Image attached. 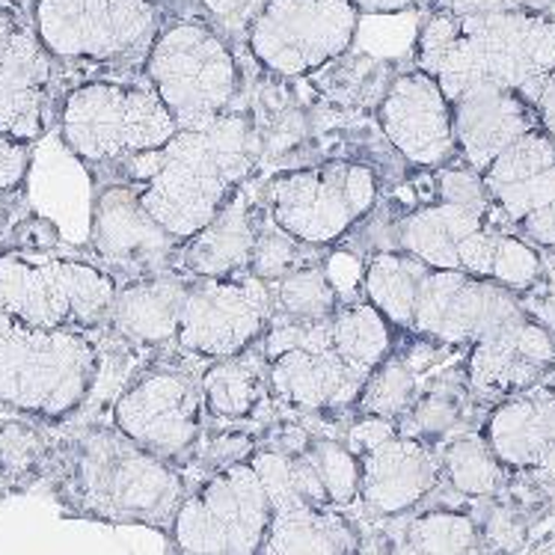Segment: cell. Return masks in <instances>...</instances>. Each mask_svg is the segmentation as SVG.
<instances>
[{"mask_svg": "<svg viewBox=\"0 0 555 555\" xmlns=\"http://www.w3.org/2000/svg\"><path fill=\"white\" fill-rule=\"evenodd\" d=\"M413 60L449 102L493 83L534 104L555 72V15L522 10L454 15L434 7L420 27Z\"/></svg>", "mask_w": 555, "mask_h": 555, "instance_id": "1", "label": "cell"}, {"mask_svg": "<svg viewBox=\"0 0 555 555\" xmlns=\"http://www.w3.org/2000/svg\"><path fill=\"white\" fill-rule=\"evenodd\" d=\"M508 227L478 172L446 167L437 176L434 203L413 208L392 227V253H404L434 271L490 280L511 292L529 288L541 273V259Z\"/></svg>", "mask_w": 555, "mask_h": 555, "instance_id": "2", "label": "cell"}, {"mask_svg": "<svg viewBox=\"0 0 555 555\" xmlns=\"http://www.w3.org/2000/svg\"><path fill=\"white\" fill-rule=\"evenodd\" d=\"M256 131L249 116L229 111L196 131H176L170 143L125 160L128 188L172 238L203 232L253 170Z\"/></svg>", "mask_w": 555, "mask_h": 555, "instance_id": "3", "label": "cell"}, {"mask_svg": "<svg viewBox=\"0 0 555 555\" xmlns=\"http://www.w3.org/2000/svg\"><path fill=\"white\" fill-rule=\"evenodd\" d=\"M268 389L321 413L357 404L369 374L392 353V324L365 304H345L318 324H268Z\"/></svg>", "mask_w": 555, "mask_h": 555, "instance_id": "4", "label": "cell"}, {"mask_svg": "<svg viewBox=\"0 0 555 555\" xmlns=\"http://www.w3.org/2000/svg\"><path fill=\"white\" fill-rule=\"evenodd\" d=\"M365 300L401 330L442 345H469L496 336L522 318L511 288L454 271H434L404 253H374L363 273Z\"/></svg>", "mask_w": 555, "mask_h": 555, "instance_id": "5", "label": "cell"}, {"mask_svg": "<svg viewBox=\"0 0 555 555\" xmlns=\"http://www.w3.org/2000/svg\"><path fill=\"white\" fill-rule=\"evenodd\" d=\"M184 481L167 461L143 452L122 434L87 431L72 442L63 499L80 517L104 522H140L170 532L182 505Z\"/></svg>", "mask_w": 555, "mask_h": 555, "instance_id": "6", "label": "cell"}, {"mask_svg": "<svg viewBox=\"0 0 555 555\" xmlns=\"http://www.w3.org/2000/svg\"><path fill=\"white\" fill-rule=\"evenodd\" d=\"M99 377V351L87 333L36 330L0 312V408L39 420H66Z\"/></svg>", "mask_w": 555, "mask_h": 555, "instance_id": "7", "label": "cell"}, {"mask_svg": "<svg viewBox=\"0 0 555 555\" xmlns=\"http://www.w3.org/2000/svg\"><path fill=\"white\" fill-rule=\"evenodd\" d=\"M143 72L179 131H196L229 114L241 90L238 60L227 36L193 15L160 27Z\"/></svg>", "mask_w": 555, "mask_h": 555, "instance_id": "8", "label": "cell"}, {"mask_svg": "<svg viewBox=\"0 0 555 555\" xmlns=\"http://www.w3.org/2000/svg\"><path fill=\"white\" fill-rule=\"evenodd\" d=\"M114 276L90 261L46 249L0 253V312L36 330L87 333L111 321Z\"/></svg>", "mask_w": 555, "mask_h": 555, "instance_id": "9", "label": "cell"}, {"mask_svg": "<svg viewBox=\"0 0 555 555\" xmlns=\"http://www.w3.org/2000/svg\"><path fill=\"white\" fill-rule=\"evenodd\" d=\"M167 24L160 0H34L30 27L48 57L143 66Z\"/></svg>", "mask_w": 555, "mask_h": 555, "instance_id": "10", "label": "cell"}, {"mask_svg": "<svg viewBox=\"0 0 555 555\" xmlns=\"http://www.w3.org/2000/svg\"><path fill=\"white\" fill-rule=\"evenodd\" d=\"M176 122L149 87L122 80H87L60 107V134L87 164H116L176 137Z\"/></svg>", "mask_w": 555, "mask_h": 555, "instance_id": "11", "label": "cell"}, {"mask_svg": "<svg viewBox=\"0 0 555 555\" xmlns=\"http://www.w3.org/2000/svg\"><path fill=\"white\" fill-rule=\"evenodd\" d=\"M271 496L249 461L229 464L182 499L170 526L179 555H259Z\"/></svg>", "mask_w": 555, "mask_h": 555, "instance_id": "12", "label": "cell"}, {"mask_svg": "<svg viewBox=\"0 0 555 555\" xmlns=\"http://www.w3.org/2000/svg\"><path fill=\"white\" fill-rule=\"evenodd\" d=\"M360 12L353 0H264L247 24V48L268 75L309 78L357 39Z\"/></svg>", "mask_w": 555, "mask_h": 555, "instance_id": "13", "label": "cell"}, {"mask_svg": "<svg viewBox=\"0 0 555 555\" xmlns=\"http://www.w3.org/2000/svg\"><path fill=\"white\" fill-rule=\"evenodd\" d=\"M377 203V176L357 160L280 172L264 193L273 227L309 247L339 241Z\"/></svg>", "mask_w": 555, "mask_h": 555, "instance_id": "14", "label": "cell"}, {"mask_svg": "<svg viewBox=\"0 0 555 555\" xmlns=\"http://www.w3.org/2000/svg\"><path fill=\"white\" fill-rule=\"evenodd\" d=\"M271 324V292L249 273L191 280L176 345L196 357L227 360L264 339Z\"/></svg>", "mask_w": 555, "mask_h": 555, "instance_id": "15", "label": "cell"}, {"mask_svg": "<svg viewBox=\"0 0 555 555\" xmlns=\"http://www.w3.org/2000/svg\"><path fill=\"white\" fill-rule=\"evenodd\" d=\"M114 428L160 461H179L203 431V389L182 369H149L114 408Z\"/></svg>", "mask_w": 555, "mask_h": 555, "instance_id": "16", "label": "cell"}, {"mask_svg": "<svg viewBox=\"0 0 555 555\" xmlns=\"http://www.w3.org/2000/svg\"><path fill=\"white\" fill-rule=\"evenodd\" d=\"M348 449L360 461V499L380 517L420 505L437 485V454L420 437L398 431L396 422L363 420L353 425Z\"/></svg>", "mask_w": 555, "mask_h": 555, "instance_id": "17", "label": "cell"}, {"mask_svg": "<svg viewBox=\"0 0 555 555\" xmlns=\"http://www.w3.org/2000/svg\"><path fill=\"white\" fill-rule=\"evenodd\" d=\"M490 199L511 227L555 249V143L534 128L481 172Z\"/></svg>", "mask_w": 555, "mask_h": 555, "instance_id": "18", "label": "cell"}, {"mask_svg": "<svg viewBox=\"0 0 555 555\" xmlns=\"http://www.w3.org/2000/svg\"><path fill=\"white\" fill-rule=\"evenodd\" d=\"M271 496V526L259 555H353L357 529L336 508H318L300 496L283 452H259L249 457Z\"/></svg>", "mask_w": 555, "mask_h": 555, "instance_id": "19", "label": "cell"}, {"mask_svg": "<svg viewBox=\"0 0 555 555\" xmlns=\"http://www.w3.org/2000/svg\"><path fill=\"white\" fill-rule=\"evenodd\" d=\"M377 122L398 155L416 167H446L457 152L452 102L446 99L440 83L420 68L392 78L377 104Z\"/></svg>", "mask_w": 555, "mask_h": 555, "instance_id": "20", "label": "cell"}, {"mask_svg": "<svg viewBox=\"0 0 555 555\" xmlns=\"http://www.w3.org/2000/svg\"><path fill=\"white\" fill-rule=\"evenodd\" d=\"M54 60L34 27L0 3V134L30 143L42 137L51 107Z\"/></svg>", "mask_w": 555, "mask_h": 555, "instance_id": "21", "label": "cell"}, {"mask_svg": "<svg viewBox=\"0 0 555 555\" xmlns=\"http://www.w3.org/2000/svg\"><path fill=\"white\" fill-rule=\"evenodd\" d=\"M92 249L111 271L149 280L170 271L179 241L149 215L134 188L114 184L92 205Z\"/></svg>", "mask_w": 555, "mask_h": 555, "instance_id": "22", "label": "cell"}, {"mask_svg": "<svg viewBox=\"0 0 555 555\" xmlns=\"http://www.w3.org/2000/svg\"><path fill=\"white\" fill-rule=\"evenodd\" d=\"M452 128L454 146L464 155L466 167L481 176L511 143L541 128V122L534 104L520 92L481 83L452 102Z\"/></svg>", "mask_w": 555, "mask_h": 555, "instance_id": "23", "label": "cell"}, {"mask_svg": "<svg viewBox=\"0 0 555 555\" xmlns=\"http://www.w3.org/2000/svg\"><path fill=\"white\" fill-rule=\"evenodd\" d=\"M555 363V341L532 318H522L469 353V384L478 396L529 392Z\"/></svg>", "mask_w": 555, "mask_h": 555, "instance_id": "24", "label": "cell"}, {"mask_svg": "<svg viewBox=\"0 0 555 555\" xmlns=\"http://www.w3.org/2000/svg\"><path fill=\"white\" fill-rule=\"evenodd\" d=\"M488 446L502 466L555 478V396L505 398L488 422Z\"/></svg>", "mask_w": 555, "mask_h": 555, "instance_id": "25", "label": "cell"}, {"mask_svg": "<svg viewBox=\"0 0 555 555\" xmlns=\"http://www.w3.org/2000/svg\"><path fill=\"white\" fill-rule=\"evenodd\" d=\"M261 223L264 220H259V208L253 205L241 184L235 196L217 211L215 220L203 232L184 241L179 249L182 271L191 273L193 280L247 273Z\"/></svg>", "mask_w": 555, "mask_h": 555, "instance_id": "26", "label": "cell"}, {"mask_svg": "<svg viewBox=\"0 0 555 555\" xmlns=\"http://www.w3.org/2000/svg\"><path fill=\"white\" fill-rule=\"evenodd\" d=\"M188 285L191 280L167 271L116 288L111 324L137 345H164L176 339Z\"/></svg>", "mask_w": 555, "mask_h": 555, "instance_id": "27", "label": "cell"}, {"mask_svg": "<svg viewBox=\"0 0 555 555\" xmlns=\"http://www.w3.org/2000/svg\"><path fill=\"white\" fill-rule=\"evenodd\" d=\"M292 488L318 508H348L360 499V461L336 440H309L300 452H283Z\"/></svg>", "mask_w": 555, "mask_h": 555, "instance_id": "28", "label": "cell"}, {"mask_svg": "<svg viewBox=\"0 0 555 555\" xmlns=\"http://www.w3.org/2000/svg\"><path fill=\"white\" fill-rule=\"evenodd\" d=\"M203 408L220 420H244L268 389V357L264 348H247L232 353L227 360H217L199 380Z\"/></svg>", "mask_w": 555, "mask_h": 555, "instance_id": "29", "label": "cell"}, {"mask_svg": "<svg viewBox=\"0 0 555 555\" xmlns=\"http://www.w3.org/2000/svg\"><path fill=\"white\" fill-rule=\"evenodd\" d=\"M271 292V324H318L336 315L339 297L330 276L318 264L288 273L268 285Z\"/></svg>", "mask_w": 555, "mask_h": 555, "instance_id": "30", "label": "cell"}, {"mask_svg": "<svg viewBox=\"0 0 555 555\" xmlns=\"http://www.w3.org/2000/svg\"><path fill=\"white\" fill-rule=\"evenodd\" d=\"M416 398L420 396H416V374H413V369L401 357L389 353L384 363L369 374L363 392L357 398V410L363 413L365 420L398 422L416 408Z\"/></svg>", "mask_w": 555, "mask_h": 555, "instance_id": "31", "label": "cell"}, {"mask_svg": "<svg viewBox=\"0 0 555 555\" xmlns=\"http://www.w3.org/2000/svg\"><path fill=\"white\" fill-rule=\"evenodd\" d=\"M404 550L408 555H478L476 526L461 514L434 511L410 522Z\"/></svg>", "mask_w": 555, "mask_h": 555, "instance_id": "32", "label": "cell"}, {"mask_svg": "<svg viewBox=\"0 0 555 555\" xmlns=\"http://www.w3.org/2000/svg\"><path fill=\"white\" fill-rule=\"evenodd\" d=\"M442 469L454 488L466 496H488L499 488L502 464L490 452L488 440L478 437H461L446 446L442 452Z\"/></svg>", "mask_w": 555, "mask_h": 555, "instance_id": "33", "label": "cell"}, {"mask_svg": "<svg viewBox=\"0 0 555 555\" xmlns=\"http://www.w3.org/2000/svg\"><path fill=\"white\" fill-rule=\"evenodd\" d=\"M312 264H318L315 247L285 235L283 229H276L271 220H264L259 229V238H256V247H253V256H249L247 273L271 285L288 276V273L304 271V268H312Z\"/></svg>", "mask_w": 555, "mask_h": 555, "instance_id": "34", "label": "cell"}, {"mask_svg": "<svg viewBox=\"0 0 555 555\" xmlns=\"http://www.w3.org/2000/svg\"><path fill=\"white\" fill-rule=\"evenodd\" d=\"M46 461V440L27 422H0V481L18 485L34 478Z\"/></svg>", "mask_w": 555, "mask_h": 555, "instance_id": "35", "label": "cell"}, {"mask_svg": "<svg viewBox=\"0 0 555 555\" xmlns=\"http://www.w3.org/2000/svg\"><path fill=\"white\" fill-rule=\"evenodd\" d=\"M164 3V0H160ZM182 7H193L205 15V22L215 27H229V30H247V24L253 22V15L259 12L264 0H172Z\"/></svg>", "mask_w": 555, "mask_h": 555, "instance_id": "36", "label": "cell"}, {"mask_svg": "<svg viewBox=\"0 0 555 555\" xmlns=\"http://www.w3.org/2000/svg\"><path fill=\"white\" fill-rule=\"evenodd\" d=\"M30 170V146L24 140L0 134V193L22 188Z\"/></svg>", "mask_w": 555, "mask_h": 555, "instance_id": "37", "label": "cell"}, {"mask_svg": "<svg viewBox=\"0 0 555 555\" xmlns=\"http://www.w3.org/2000/svg\"><path fill=\"white\" fill-rule=\"evenodd\" d=\"M440 0H353L360 15H401V12L437 7Z\"/></svg>", "mask_w": 555, "mask_h": 555, "instance_id": "38", "label": "cell"}, {"mask_svg": "<svg viewBox=\"0 0 555 555\" xmlns=\"http://www.w3.org/2000/svg\"><path fill=\"white\" fill-rule=\"evenodd\" d=\"M534 114H538V122L544 128V134L555 143V72L546 78L541 95L534 99Z\"/></svg>", "mask_w": 555, "mask_h": 555, "instance_id": "39", "label": "cell"}, {"mask_svg": "<svg viewBox=\"0 0 555 555\" xmlns=\"http://www.w3.org/2000/svg\"><path fill=\"white\" fill-rule=\"evenodd\" d=\"M511 10L522 12H550L553 15V0H505Z\"/></svg>", "mask_w": 555, "mask_h": 555, "instance_id": "40", "label": "cell"}, {"mask_svg": "<svg viewBox=\"0 0 555 555\" xmlns=\"http://www.w3.org/2000/svg\"><path fill=\"white\" fill-rule=\"evenodd\" d=\"M3 220H7V205L0 203V227H3Z\"/></svg>", "mask_w": 555, "mask_h": 555, "instance_id": "41", "label": "cell"}, {"mask_svg": "<svg viewBox=\"0 0 555 555\" xmlns=\"http://www.w3.org/2000/svg\"><path fill=\"white\" fill-rule=\"evenodd\" d=\"M553 15H555V0H553Z\"/></svg>", "mask_w": 555, "mask_h": 555, "instance_id": "42", "label": "cell"}]
</instances>
